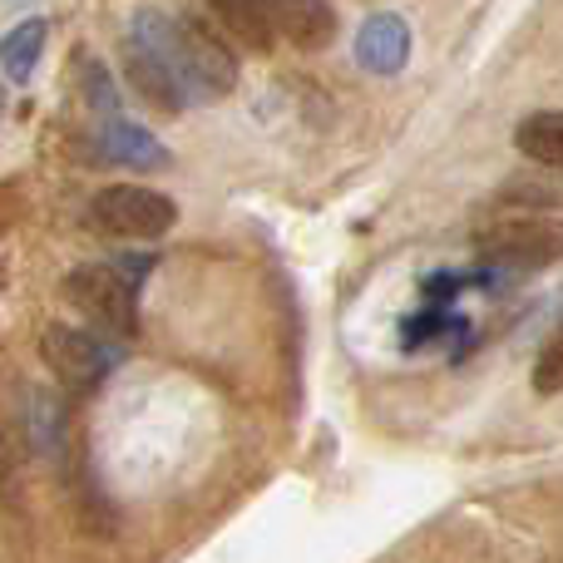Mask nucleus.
<instances>
[{
    "label": "nucleus",
    "instance_id": "nucleus-1",
    "mask_svg": "<svg viewBox=\"0 0 563 563\" xmlns=\"http://www.w3.org/2000/svg\"><path fill=\"white\" fill-rule=\"evenodd\" d=\"M475 253L489 267H549L563 257V218L505 213L475 233Z\"/></svg>",
    "mask_w": 563,
    "mask_h": 563
},
{
    "label": "nucleus",
    "instance_id": "nucleus-2",
    "mask_svg": "<svg viewBox=\"0 0 563 563\" xmlns=\"http://www.w3.org/2000/svg\"><path fill=\"white\" fill-rule=\"evenodd\" d=\"M65 297L75 311L99 331V336L129 341L139 331V307H134V282L119 273L114 263H85L65 277Z\"/></svg>",
    "mask_w": 563,
    "mask_h": 563
},
{
    "label": "nucleus",
    "instance_id": "nucleus-3",
    "mask_svg": "<svg viewBox=\"0 0 563 563\" xmlns=\"http://www.w3.org/2000/svg\"><path fill=\"white\" fill-rule=\"evenodd\" d=\"M178 208L168 203L158 188H139V184H114V188H99L89 198V228L109 238H164L174 228Z\"/></svg>",
    "mask_w": 563,
    "mask_h": 563
},
{
    "label": "nucleus",
    "instance_id": "nucleus-4",
    "mask_svg": "<svg viewBox=\"0 0 563 563\" xmlns=\"http://www.w3.org/2000/svg\"><path fill=\"white\" fill-rule=\"evenodd\" d=\"M174 49H178V75H184L194 99L228 95V89L238 85L233 49H228L223 35H218L213 25H203V20H194V15L174 20Z\"/></svg>",
    "mask_w": 563,
    "mask_h": 563
},
{
    "label": "nucleus",
    "instance_id": "nucleus-5",
    "mask_svg": "<svg viewBox=\"0 0 563 563\" xmlns=\"http://www.w3.org/2000/svg\"><path fill=\"white\" fill-rule=\"evenodd\" d=\"M40 356L69 386H95L109 371L124 361V351L114 341H104L99 331H79V327H49L45 341H40Z\"/></svg>",
    "mask_w": 563,
    "mask_h": 563
},
{
    "label": "nucleus",
    "instance_id": "nucleus-6",
    "mask_svg": "<svg viewBox=\"0 0 563 563\" xmlns=\"http://www.w3.org/2000/svg\"><path fill=\"white\" fill-rule=\"evenodd\" d=\"M356 59L371 69V75H400L410 59V25L390 10L371 15L366 25L356 30Z\"/></svg>",
    "mask_w": 563,
    "mask_h": 563
},
{
    "label": "nucleus",
    "instance_id": "nucleus-7",
    "mask_svg": "<svg viewBox=\"0 0 563 563\" xmlns=\"http://www.w3.org/2000/svg\"><path fill=\"white\" fill-rule=\"evenodd\" d=\"M277 35H287L297 49H321L336 35V15L327 0H267Z\"/></svg>",
    "mask_w": 563,
    "mask_h": 563
},
{
    "label": "nucleus",
    "instance_id": "nucleus-8",
    "mask_svg": "<svg viewBox=\"0 0 563 563\" xmlns=\"http://www.w3.org/2000/svg\"><path fill=\"white\" fill-rule=\"evenodd\" d=\"M208 10H213L218 25H223L233 40H243L247 49H267V45H273L277 25H273L267 0H208Z\"/></svg>",
    "mask_w": 563,
    "mask_h": 563
},
{
    "label": "nucleus",
    "instance_id": "nucleus-9",
    "mask_svg": "<svg viewBox=\"0 0 563 563\" xmlns=\"http://www.w3.org/2000/svg\"><path fill=\"white\" fill-rule=\"evenodd\" d=\"M99 144H104V158H114V164H129V168H164L168 164L164 144H158L148 129L124 124V119H109L104 134H99Z\"/></svg>",
    "mask_w": 563,
    "mask_h": 563
},
{
    "label": "nucleus",
    "instance_id": "nucleus-10",
    "mask_svg": "<svg viewBox=\"0 0 563 563\" xmlns=\"http://www.w3.org/2000/svg\"><path fill=\"white\" fill-rule=\"evenodd\" d=\"M515 144L525 158L544 168H563V109H539V114L519 119Z\"/></svg>",
    "mask_w": 563,
    "mask_h": 563
},
{
    "label": "nucleus",
    "instance_id": "nucleus-11",
    "mask_svg": "<svg viewBox=\"0 0 563 563\" xmlns=\"http://www.w3.org/2000/svg\"><path fill=\"white\" fill-rule=\"evenodd\" d=\"M45 35H49V25L40 15L25 20V25H15L10 35H0V69H5L15 85H25V79L35 75L40 55H45Z\"/></svg>",
    "mask_w": 563,
    "mask_h": 563
},
{
    "label": "nucleus",
    "instance_id": "nucleus-12",
    "mask_svg": "<svg viewBox=\"0 0 563 563\" xmlns=\"http://www.w3.org/2000/svg\"><path fill=\"white\" fill-rule=\"evenodd\" d=\"M25 435H30V445H35L40 455H55L59 440H65V410H59V400L49 396V390H30V400H25Z\"/></svg>",
    "mask_w": 563,
    "mask_h": 563
},
{
    "label": "nucleus",
    "instance_id": "nucleus-13",
    "mask_svg": "<svg viewBox=\"0 0 563 563\" xmlns=\"http://www.w3.org/2000/svg\"><path fill=\"white\" fill-rule=\"evenodd\" d=\"M75 79H79V95H85V104H89V109H99V114H109V119H114V109H119V89H114V79H109V69L99 65L95 55H85V49H79Z\"/></svg>",
    "mask_w": 563,
    "mask_h": 563
},
{
    "label": "nucleus",
    "instance_id": "nucleus-14",
    "mask_svg": "<svg viewBox=\"0 0 563 563\" xmlns=\"http://www.w3.org/2000/svg\"><path fill=\"white\" fill-rule=\"evenodd\" d=\"M534 390L539 396H559L563 390V321L554 327V336L544 341V351H539V361H534Z\"/></svg>",
    "mask_w": 563,
    "mask_h": 563
}]
</instances>
